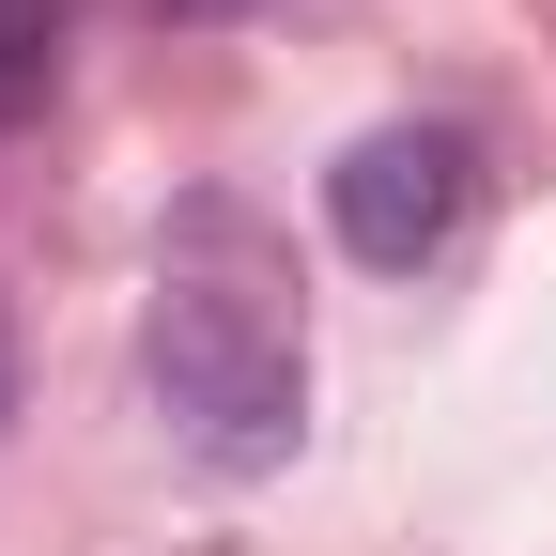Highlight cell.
I'll return each instance as SVG.
<instances>
[{"label": "cell", "instance_id": "277c9868", "mask_svg": "<svg viewBox=\"0 0 556 556\" xmlns=\"http://www.w3.org/2000/svg\"><path fill=\"white\" fill-rule=\"evenodd\" d=\"M155 16H170V31H201V16H248V0H155Z\"/></svg>", "mask_w": 556, "mask_h": 556}, {"label": "cell", "instance_id": "3957f363", "mask_svg": "<svg viewBox=\"0 0 556 556\" xmlns=\"http://www.w3.org/2000/svg\"><path fill=\"white\" fill-rule=\"evenodd\" d=\"M62 16H78V0H0V109H31V93H47Z\"/></svg>", "mask_w": 556, "mask_h": 556}, {"label": "cell", "instance_id": "6da1fadb", "mask_svg": "<svg viewBox=\"0 0 556 556\" xmlns=\"http://www.w3.org/2000/svg\"><path fill=\"white\" fill-rule=\"evenodd\" d=\"M139 371H155V417L201 479H278L309 433V356H294V309L278 278L248 263V217L201 201L170 278H155V325H139Z\"/></svg>", "mask_w": 556, "mask_h": 556}, {"label": "cell", "instance_id": "7a4b0ae2", "mask_svg": "<svg viewBox=\"0 0 556 556\" xmlns=\"http://www.w3.org/2000/svg\"><path fill=\"white\" fill-rule=\"evenodd\" d=\"M464 186H479V155H464L448 124H371L356 155L325 170V232L356 248L371 278H417V263L464 232Z\"/></svg>", "mask_w": 556, "mask_h": 556}, {"label": "cell", "instance_id": "5b68a950", "mask_svg": "<svg viewBox=\"0 0 556 556\" xmlns=\"http://www.w3.org/2000/svg\"><path fill=\"white\" fill-rule=\"evenodd\" d=\"M0 417H16V325H0Z\"/></svg>", "mask_w": 556, "mask_h": 556}]
</instances>
